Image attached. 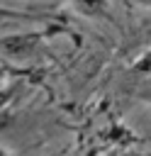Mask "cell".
Returning a JSON list of instances; mask_svg holds the SVG:
<instances>
[{"mask_svg": "<svg viewBox=\"0 0 151 156\" xmlns=\"http://www.w3.org/2000/svg\"><path fill=\"white\" fill-rule=\"evenodd\" d=\"M71 2H73V7H76L80 15L95 17V15H102V12L107 10V2H110V0H71Z\"/></svg>", "mask_w": 151, "mask_h": 156, "instance_id": "6da1fadb", "label": "cell"}, {"mask_svg": "<svg viewBox=\"0 0 151 156\" xmlns=\"http://www.w3.org/2000/svg\"><path fill=\"white\" fill-rule=\"evenodd\" d=\"M134 68H136V71H141V73H144V71H151V51H149V54H144V56L136 61V66H134Z\"/></svg>", "mask_w": 151, "mask_h": 156, "instance_id": "7a4b0ae2", "label": "cell"}, {"mask_svg": "<svg viewBox=\"0 0 151 156\" xmlns=\"http://www.w3.org/2000/svg\"><path fill=\"white\" fill-rule=\"evenodd\" d=\"M139 5H144V7H151V0H139Z\"/></svg>", "mask_w": 151, "mask_h": 156, "instance_id": "3957f363", "label": "cell"}, {"mask_svg": "<svg viewBox=\"0 0 151 156\" xmlns=\"http://www.w3.org/2000/svg\"><path fill=\"white\" fill-rule=\"evenodd\" d=\"M0 156H12V154H10L7 149H2V146H0Z\"/></svg>", "mask_w": 151, "mask_h": 156, "instance_id": "277c9868", "label": "cell"}, {"mask_svg": "<svg viewBox=\"0 0 151 156\" xmlns=\"http://www.w3.org/2000/svg\"><path fill=\"white\" fill-rule=\"evenodd\" d=\"M2 76H5V68H2V66H0V78H2Z\"/></svg>", "mask_w": 151, "mask_h": 156, "instance_id": "5b68a950", "label": "cell"}]
</instances>
